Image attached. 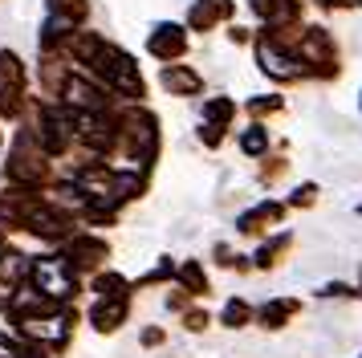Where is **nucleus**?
<instances>
[{"label":"nucleus","mask_w":362,"mask_h":358,"mask_svg":"<svg viewBox=\"0 0 362 358\" xmlns=\"http://www.w3.org/2000/svg\"><path fill=\"white\" fill-rule=\"evenodd\" d=\"M33 285L49 301H69L78 293V269L66 257H41L33 260Z\"/></svg>","instance_id":"nucleus-1"},{"label":"nucleus","mask_w":362,"mask_h":358,"mask_svg":"<svg viewBox=\"0 0 362 358\" xmlns=\"http://www.w3.org/2000/svg\"><path fill=\"white\" fill-rule=\"evenodd\" d=\"M106 257H110V248H106V241H98V236H74V241L66 244V260L74 269H98Z\"/></svg>","instance_id":"nucleus-2"},{"label":"nucleus","mask_w":362,"mask_h":358,"mask_svg":"<svg viewBox=\"0 0 362 358\" xmlns=\"http://www.w3.org/2000/svg\"><path fill=\"white\" fill-rule=\"evenodd\" d=\"M90 322H94V330H102V334L118 330V325L127 322V293H118V297H102L98 306L90 309Z\"/></svg>","instance_id":"nucleus-3"},{"label":"nucleus","mask_w":362,"mask_h":358,"mask_svg":"<svg viewBox=\"0 0 362 358\" xmlns=\"http://www.w3.org/2000/svg\"><path fill=\"white\" fill-rule=\"evenodd\" d=\"M151 53L155 57H163V62H171V57H180L183 53V45H187V37H183V29L180 25H159V29L151 33Z\"/></svg>","instance_id":"nucleus-4"},{"label":"nucleus","mask_w":362,"mask_h":358,"mask_svg":"<svg viewBox=\"0 0 362 358\" xmlns=\"http://www.w3.org/2000/svg\"><path fill=\"white\" fill-rule=\"evenodd\" d=\"M66 98H69V106H78V110H90V114L106 106V98H102L86 78H69V81H66Z\"/></svg>","instance_id":"nucleus-5"},{"label":"nucleus","mask_w":362,"mask_h":358,"mask_svg":"<svg viewBox=\"0 0 362 358\" xmlns=\"http://www.w3.org/2000/svg\"><path fill=\"white\" fill-rule=\"evenodd\" d=\"M293 313H297V301H293V297H273L269 306L257 309V322H261L264 330H277V325H285Z\"/></svg>","instance_id":"nucleus-6"},{"label":"nucleus","mask_w":362,"mask_h":358,"mask_svg":"<svg viewBox=\"0 0 362 358\" xmlns=\"http://www.w3.org/2000/svg\"><path fill=\"white\" fill-rule=\"evenodd\" d=\"M273 220H285V208H281V204H261V208L245 212L236 228H240L245 236H252V232H261V228H264V224H273Z\"/></svg>","instance_id":"nucleus-7"},{"label":"nucleus","mask_w":362,"mask_h":358,"mask_svg":"<svg viewBox=\"0 0 362 358\" xmlns=\"http://www.w3.org/2000/svg\"><path fill=\"white\" fill-rule=\"evenodd\" d=\"M261 69L269 78H297L301 74V65H293L289 57H281L273 45H261Z\"/></svg>","instance_id":"nucleus-8"},{"label":"nucleus","mask_w":362,"mask_h":358,"mask_svg":"<svg viewBox=\"0 0 362 358\" xmlns=\"http://www.w3.org/2000/svg\"><path fill=\"white\" fill-rule=\"evenodd\" d=\"M232 13V0H199L196 8H192V25L196 29H208L212 21H220V16Z\"/></svg>","instance_id":"nucleus-9"},{"label":"nucleus","mask_w":362,"mask_h":358,"mask_svg":"<svg viewBox=\"0 0 362 358\" xmlns=\"http://www.w3.org/2000/svg\"><path fill=\"white\" fill-rule=\"evenodd\" d=\"M25 269H29V260L21 257L17 248H8V253H0V281H4V285H17Z\"/></svg>","instance_id":"nucleus-10"},{"label":"nucleus","mask_w":362,"mask_h":358,"mask_svg":"<svg viewBox=\"0 0 362 358\" xmlns=\"http://www.w3.org/2000/svg\"><path fill=\"white\" fill-rule=\"evenodd\" d=\"M163 86L167 90H175V94H187V90H199V78L192 74V69H167Z\"/></svg>","instance_id":"nucleus-11"},{"label":"nucleus","mask_w":362,"mask_h":358,"mask_svg":"<svg viewBox=\"0 0 362 358\" xmlns=\"http://www.w3.org/2000/svg\"><path fill=\"white\" fill-rule=\"evenodd\" d=\"M220 322L228 325V330H240L245 322H252V309H248L240 297H232L228 306H224V313H220Z\"/></svg>","instance_id":"nucleus-12"},{"label":"nucleus","mask_w":362,"mask_h":358,"mask_svg":"<svg viewBox=\"0 0 362 358\" xmlns=\"http://www.w3.org/2000/svg\"><path fill=\"white\" fill-rule=\"evenodd\" d=\"M180 281L187 285V293H208V277H204V269H199L196 260H187L180 269Z\"/></svg>","instance_id":"nucleus-13"},{"label":"nucleus","mask_w":362,"mask_h":358,"mask_svg":"<svg viewBox=\"0 0 362 358\" xmlns=\"http://www.w3.org/2000/svg\"><path fill=\"white\" fill-rule=\"evenodd\" d=\"M285 248H289V236H277V241H269L261 253H257V269H269V265H277V257L285 253Z\"/></svg>","instance_id":"nucleus-14"},{"label":"nucleus","mask_w":362,"mask_h":358,"mask_svg":"<svg viewBox=\"0 0 362 358\" xmlns=\"http://www.w3.org/2000/svg\"><path fill=\"white\" fill-rule=\"evenodd\" d=\"M94 289H98L102 297H118V293H127V277H118V273H102L98 281H94Z\"/></svg>","instance_id":"nucleus-15"},{"label":"nucleus","mask_w":362,"mask_h":358,"mask_svg":"<svg viewBox=\"0 0 362 358\" xmlns=\"http://www.w3.org/2000/svg\"><path fill=\"white\" fill-rule=\"evenodd\" d=\"M240 146H245V155H264V146H269V139H264L261 127H248L245 139H240Z\"/></svg>","instance_id":"nucleus-16"},{"label":"nucleus","mask_w":362,"mask_h":358,"mask_svg":"<svg viewBox=\"0 0 362 358\" xmlns=\"http://www.w3.org/2000/svg\"><path fill=\"white\" fill-rule=\"evenodd\" d=\"M232 110H236V106H232L228 98H212V102H208V118H212V122H220V127L232 118Z\"/></svg>","instance_id":"nucleus-17"},{"label":"nucleus","mask_w":362,"mask_h":358,"mask_svg":"<svg viewBox=\"0 0 362 358\" xmlns=\"http://www.w3.org/2000/svg\"><path fill=\"white\" fill-rule=\"evenodd\" d=\"M313 200H317V187H313V183H301V187H297V195L289 200V204H297V208H305V204H313Z\"/></svg>","instance_id":"nucleus-18"},{"label":"nucleus","mask_w":362,"mask_h":358,"mask_svg":"<svg viewBox=\"0 0 362 358\" xmlns=\"http://www.w3.org/2000/svg\"><path fill=\"white\" fill-rule=\"evenodd\" d=\"M277 106H281V98H257V102H248L252 114H269V110H277Z\"/></svg>","instance_id":"nucleus-19"},{"label":"nucleus","mask_w":362,"mask_h":358,"mask_svg":"<svg viewBox=\"0 0 362 358\" xmlns=\"http://www.w3.org/2000/svg\"><path fill=\"white\" fill-rule=\"evenodd\" d=\"M183 325H187V330H204V325H208V313H199V309H192V313H187V318H183Z\"/></svg>","instance_id":"nucleus-20"},{"label":"nucleus","mask_w":362,"mask_h":358,"mask_svg":"<svg viewBox=\"0 0 362 358\" xmlns=\"http://www.w3.org/2000/svg\"><path fill=\"white\" fill-rule=\"evenodd\" d=\"M322 297H350V285L334 281V285H326V289H322Z\"/></svg>","instance_id":"nucleus-21"},{"label":"nucleus","mask_w":362,"mask_h":358,"mask_svg":"<svg viewBox=\"0 0 362 358\" xmlns=\"http://www.w3.org/2000/svg\"><path fill=\"white\" fill-rule=\"evenodd\" d=\"M159 342H163V330H159V325L143 330V346H159Z\"/></svg>","instance_id":"nucleus-22"}]
</instances>
